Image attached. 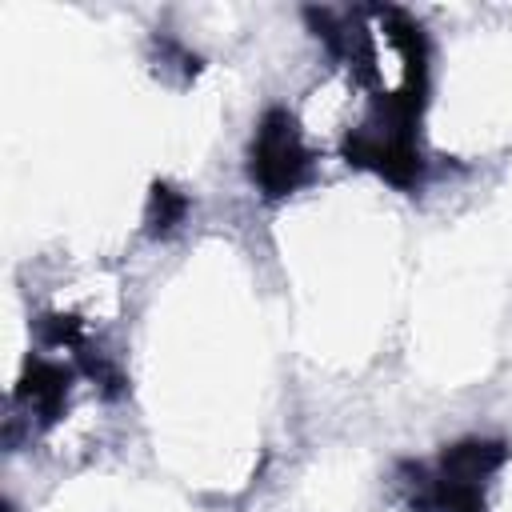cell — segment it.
<instances>
[{"instance_id":"obj_1","label":"cell","mask_w":512,"mask_h":512,"mask_svg":"<svg viewBox=\"0 0 512 512\" xmlns=\"http://www.w3.org/2000/svg\"><path fill=\"white\" fill-rule=\"evenodd\" d=\"M312 172V152L300 140L296 116L284 108H268L256 124L252 148H248V176L252 184L268 196L280 200L288 192H296Z\"/></svg>"},{"instance_id":"obj_2","label":"cell","mask_w":512,"mask_h":512,"mask_svg":"<svg viewBox=\"0 0 512 512\" xmlns=\"http://www.w3.org/2000/svg\"><path fill=\"white\" fill-rule=\"evenodd\" d=\"M344 156L348 164L380 172L396 188H412L420 180V148L412 136H396V132H380L364 124L344 140Z\"/></svg>"},{"instance_id":"obj_3","label":"cell","mask_w":512,"mask_h":512,"mask_svg":"<svg viewBox=\"0 0 512 512\" xmlns=\"http://www.w3.org/2000/svg\"><path fill=\"white\" fill-rule=\"evenodd\" d=\"M68 384H72V372L60 368V364H48V360H32L20 376V400H28L40 420H56L64 412V400H68Z\"/></svg>"},{"instance_id":"obj_4","label":"cell","mask_w":512,"mask_h":512,"mask_svg":"<svg viewBox=\"0 0 512 512\" xmlns=\"http://www.w3.org/2000/svg\"><path fill=\"white\" fill-rule=\"evenodd\" d=\"M184 212H188V196L184 192H176L172 184H152V192H148V216H144L152 236H168L184 220Z\"/></svg>"}]
</instances>
